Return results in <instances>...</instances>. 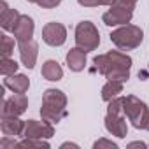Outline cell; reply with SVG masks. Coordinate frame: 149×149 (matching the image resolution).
Here are the masks:
<instances>
[{"instance_id": "20", "label": "cell", "mask_w": 149, "mask_h": 149, "mask_svg": "<svg viewBox=\"0 0 149 149\" xmlns=\"http://www.w3.org/2000/svg\"><path fill=\"white\" fill-rule=\"evenodd\" d=\"M13 51H14V39L4 33L2 39H0V53H2V58H11Z\"/></svg>"}, {"instance_id": "4", "label": "cell", "mask_w": 149, "mask_h": 149, "mask_svg": "<svg viewBox=\"0 0 149 149\" xmlns=\"http://www.w3.org/2000/svg\"><path fill=\"white\" fill-rule=\"evenodd\" d=\"M111 42L121 49V51H132L139 47L144 40V32L140 26L135 25H121L118 30H114L111 35Z\"/></svg>"}, {"instance_id": "1", "label": "cell", "mask_w": 149, "mask_h": 149, "mask_svg": "<svg viewBox=\"0 0 149 149\" xmlns=\"http://www.w3.org/2000/svg\"><path fill=\"white\" fill-rule=\"evenodd\" d=\"M97 70L109 81H128L130 79V68L132 58L121 51H109L105 54H98L93 58Z\"/></svg>"}, {"instance_id": "12", "label": "cell", "mask_w": 149, "mask_h": 149, "mask_svg": "<svg viewBox=\"0 0 149 149\" xmlns=\"http://www.w3.org/2000/svg\"><path fill=\"white\" fill-rule=\"evenodd\" d=\"M33 30H35L33 19H32L30 16H26V14H21L19 19L16 21L14 28H13V33H14V39H16L18 42H21V40L32 39V37H33Z\"/></svg>"}, {"instance_id": "6", "label": "cell", "mask_w": 149, "mask_h": 149, "mask_svg": "<svg viewBox=\"0 0 149 149\" xmlns=\"http://www.w3.org/2000/svg\"><path fill=\"white\" fill-rule=\"evenodd\" d=\"M100 44V33L91 21H81L76 26V46L83 51H95Z\"/></svg>"}, {"instance_id": "7", "label": "cell", "mask_w": 149, "mask_h": 149, "mask_svg": "<svg viewBox=\"0 0 149 149\" xmlns=\"http://www.w3.org/2000/svg\"><path fill=\"white\" fill-rule=\"evenodd\" d=\"M53 135H54L53 123H49L46 119H42V121L28 119L25 123V130H23L25 139H51Z\"/></svg>"}, {"instance_id": "30", "label": "cell", "mask_w": 149, "mask_h": 149, "mask_svg": "<svg viewBox=\"0 0 149 149\" xmlns=\"http://www.w3.org/2000/svg\"><path fill=\"white\" fill-rule=\"evenodd\" d=\"M146 130H149V123H147V128H146Z\"/></svg>"}, {"instance_id": "18", "label": "cell", "mask_w": 149, "mask_h": 149, "mask_svg": "<svg viewBox=\"0 0 149 149\" xmlns=\"http://www.w3.org/2000/svg\"><path fill=\"white\" fill-rule=\"evenodd\" d=\"M119 93H123V83L121 81H107L102 88V100L111 102L112 98L119 97Z\"/></svg>"}, {"instance_id": "21", "label": "cell", "mask_w": 149, "mask_h": 149, "mask_svg": "<svg viewBox=\"0 0 149 149\" xmlns=\"http://www.w3.org/2000/svg\"><path fill=\"white\" fill-rule=\"evenodd\" d=\"M18 147H28V149H49V142L46 139H25L21 142H18Z\"/></svg>"}, {"instance_id": "3", "label": "cell", "mask_w": 149, "mask_h": 149, "mask_svg": "<svg viewBox=\"0 0 149 149\" xmlns=\"http://www.w3.org/2000/svg\"><path fill=\"white\" fill-rule=\"evenodd\" d=\"M105 128L111 135H116L119 139H125L128 135L126 114L123 111V97H116L109 102L105 114Z\"/></svg>"}, {"instance_id": "5", "label": "cell", "mask_w": 149, "mask_h": 149, "mask_svg": "<svg viewBox=\"0 0 149 149\" xmlns=\"http://www.w3.org/2000/svg\"><path fill=\"white\" fill-rule=\"evenodd\" d=\"M123 111L126 114V118L132 121V125L137 130H146L147 123H149V109L147 105L137 98L135 95H126L123 97Z\"/></svg>"}, {"instance_id": "23", "label": "cell", "mask_w": 149, "mask_h": 149, "mask_svg": "<svg viewBox=\"0 0 149 149\" xmlns=\"http://www.w3.org/2000/svg\"><path fill=\"white\" fill-rule=\"evenodd\" d=\"M104 147H107V149H118V144L112 142V140H107V139H98L93 144V149H104Z\"/></svg>"}, {"instance_id": "10", "label": "cell", "mask_w": 149, "mask_h": 149, "mask_svg": "<svg viewBox=\"0 0 149 149\" xmlns=\"http://www.w3.org/2000/svg\"><path fill=\"white\" fill-rule=\"evenodd\" d=\"M28 107V98L25 93H14L11 98H6L2 104V118L21 116Z\"/></svg>"}, {"instance_id": "26", "label": "cell", "mask_w": 149, "mask_h": 149, "mask_svg": "<svg viewBox=\"0 0 149 149\" xmlns=\"http://www.w3.org/2000/svg\"><path fill=\"white\" fill-rule=\"evenodd\" d=\"M114 4H118V6H123V7H128V9H135V6H137V0H116Z\"/></svg>"}, {"instance_id": "11", "label": "cell", "mask_w": 149, "mask_h": 149, "mask_svg": "<svg viewBox=\"0 0 149 149\" xmlns=\"http://www.w3.org/2000/svg\"><path fill=\"white\" fill-rule=\"evenodd\" d=\"M19 46V58L23 61V65L26 68H33L35 67V61H37V54H39V44L33 40V39H28V40H21L18 42Z\"/></svg>"}, {"instance_id": "15", "label": "cell", "mask_w": 149, "mask_h": 149, "mask_svg": "<svg viewBox=\"0 0 149 149\" xmlns=\"http://www.w3.org/2000/svg\"><path fill=\"white\" fill-rule=\"evenodd\" d=\"M65 60H67V65L72 72H81L86 67V51H83L81 47L76 46L74 49H70L67 53Z\"/></svg>"}, {"instance_id": "24", "label": "cell", "mask_w": 149, "mask_h": 149, "mask_svg": "<svg viewBox=\"0 0 149 149\" xmlns=\"http://www.w3.org/2000/svg\"><path fill=\"white\" fill-rule=\"evenodd\" d=\"M61 4V0H37V6L42 9H54Z\"/></svg>"}, {"instance_id": "16", "label": "cell", "mask_w": 149, "mask_h": 149, "mask_svg": "<svg viewBox=\"0 0 149 149\" xmlns=\"http://www.w3.org/2000/svg\"><path fill=\"white\" fill-rule=\"evenodd\" d=\"M4 86L9 88L13 93H26L30 88V79L25 74H14L4 79Z\"/></svg>"}, {"instance_id": "8", "label": "cell", "mask_w": 149, "mask_h": 149, "mask_svg": "<svg viewBox=\"0 0 149 149\" xmlns=\"http://www.w3.org/2000/svg\"><path fill=\"white\" fill-rule=\"evenodd\" d=\"M133 18V9H128V7H123V6H118V4H112L111 9L102 16L104 23L107 26H121V25H128Z\"/></svg>"}, {"instance_id": "2", "label": "cell", "mask_w": 149, "mask_h": 149, "mask_svg": "<svg viewBox=\"0 0 149 149\" xmlns=\"http://www.w3.org/2000/svg\"><path fill=\"white\" fill-rule=\"evenodd\" d=\"M42 119L49 123H60L67 116V95L61 90L49 88L42 95V107H40Z\"/></svg>"}, {"instance_id": "27", "label": "cell", "mask_w": 149, "mask_h": 149, "mask_svg": "<svg viewBox=\"0 0 149 149\" xmlns=\"http://www.w3.org/2000/svg\"><path fill=\"white\" fill-rule=\"evenodd\" d=\"M128 147H140V149H144L146 144L144 142H132V144H128Z\"/></svg>"}, {"instance_id": "29", "label": "cell", "mask_w": 149, "mask_h": 149, "mask_svg": "<svg viewBox=\"0 0 149 149\" xmlns=\"http://www.w3.org/2000/svg\"><path fill=\"white\" fill-rule=\"evenodd\" d=\"M26 2H30V4H37V0H26Z\"/></svg>"}, {"instance_id": "13", "label": "cell", "mask_w": 149, "mask_h": 149, "mask_svg": "<svg viewBox=\"0 0 149 149\" xmlns=\"http://www.w3.org/2000/svg\"><path fill=\"white\" fill-rule=\"evenodd\" d=\"M19 13L16 11V9H9V6H7V2L6 0H2L0 2V26H2L6 32H13V28H14V25H16V21L19 19Z\"/></svg>"}, {"instance_id": "28", "label": "cell", "mask_w": 149, "mask_h": 149, "mask_svg": "<svg viewBox=\"0 0 149 149\" xmlns=\"http://www.w3.org/2000/svg\"><path fill=\"white\" fill-rule=\"evenodd\" d=\"M65 147H76V149H77L79 146H77V144H70V142H65V144H61V149H65Z\"/></svg>"}, {"instance_id": "22", "label": "cell", "mask_w": 149, "mask_h": 149, "mask_svg": "<svg viewBox=\"0 0 149 149\" xmlns=\"http://www.w3.org/2000/svg\"><path fill=\"white\" fill-rule=\"evenodd\" d=\"M116 0H77V4L83 7H98V6H112Z\"/></svg>"}, {"instance_id": "9", "label": "cell", "mask_w": 149, "mask_h": 149, "mask_svg": "<svg viewBox=\"0 0 149 149\" xmlns=\"http://www.w3.org/2000/svg\"><path fill=\"white\" fill-rule=\"evenodd\" d=\"M42 40H44L47 46L60 47V46H63L65 40H67V28H65L61 23L51 21V23H47V25L42 28Z\"/></svg>"}, {"instance_id": "19", "label": "cell", "mask_w": 149, "mask_h": 149, "mask_svg": "<svg viewBox=\"0 0 149 149\" xmlns=\"http://www.w3.org/2000/svg\"><path fill=\"white\" fill-rule=\"evenodd\" d=\"M18 63L13 60V58H2L0 60V74L4 77H9V76H14L18 72Z\"/></svg>"}, {"instance_id": "17", "label": "cell", "mask_w": 149, "mask_h": 149, "mask_svg": "<svg viewBox=\"0 0 149 149\" xmlns=\"http://www.w3.org/2000/svg\"><path fill=\"white\" fill-rule=\"evenodd\" d=\"M42 77L47 81H60L63 77V68L60 67V63L56 60H47L42 65Z\"/></svg>"}, {"instance_id": "25", "label": "cell", "mask_w": 149, "mask_h": 149, "mask_svg": "<svg viewBox=\"0 0 149 149\" xmlns=\"http://www.w3.org/2000/svg\"><path fill=\"white\" fill-rule=\"evenodd\" d=\"M0 147L2 149H7V147H18V142L14 140V137H7V135H4V139L0 140Z\"/></svg>"}, {"instance_id": "14", "label": "cell", "mask_w": 149, "mask_h": 149, "mask_svg": "<svg viewBox=\"0 0 149 149\" xmlns=\"http://www.w3.org/2000/svg\"><path fill=\"white\" fill-rule=\"evenodd\" d=\"M25 123H26V121H21L19 116L2 118V123H0V130H2V133L7 135V137H18V135H23Z\"/></svg>"}]
</instances>
